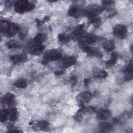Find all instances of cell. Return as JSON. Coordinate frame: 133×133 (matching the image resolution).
Masks as SVG:
<instances>
[{
    "mask_svg": "<svg viewBox=\"0 0 133 133\" xmlns=\"http://www.w3.org/2000/svg\"><path fill=\"white\" fill-rule=\"evenodd\" d=\"M0 28L1 32L4 33L8 38L14 36L20 30V28L17 25L6 21H1Z\"/></svg>",
    "mask_w": 133,
    "mask_h": 133,
    "instance_id": "cell-1",
    "label": "cell"
},
{
    "mask_svg": "<svg viewBox=\"0 0 133 133\" xmlns=\"http://www.w3.org/2000/svg\"><path fill=\"white\" fill-rule=\"evenodd\" d=\"M34 8V4L27 1H18L15 5V9L17 12L22 14L32 10Z\"/></svg>",
    "mask_w": 133,
    "mask_h": 133,
    "instance_id": "cell-2",
    "label": "cell"
},
{
    "mask_svg": "<svg viewBox=\"0 0 133 133\" xmlns=\"http://www.w3.org/2000/svg\"><path fill=\"white\" fill-rule=\"evenodd\" d=\"M97 40V36L94 34H90L86 36H84L79 40V47L84 51L85 52L86 50L89 47L88 45L92 44L96 42Z\"/></svg>",
    "mask_w": 133,
    "mask_h": 133,
    "instance_id": "cell-3",
    "label": "cell"
},
{
    "mask_svg": "<svg viewBox=\"0 0 133 133\" xmlns=\"http://www.w3.org/2000/svg\"><path fill=\"white\" fill-rule=\"evenodd\" d=\"M62 57L61 52L58 49H50L46 51L43 56L44 62L58 60Z\"/></svg>",
    "mask_w": 133,
    "mask_h": 133,
    "instance_id": "cell-4",
    "label": "cell"
},
{
    "mask_svg": "<svg viewBox=\"0 0 133 133\" xmlns=\"http://www.w3.org/2000/svg\"><path fill=\"white\" fill-rule=\"evenodd\" d=\"M26 49L30 54L34 55H38L41 54L44 49V46L41 44H36L33 41L28 43Z\"/></svg>",
    "mask_w": 133,
    "mask_h": 133,
    "instance_id": "cell-5",
    "label": "cell"
},
{
    "mask_svg": "<svg viewBox=\"0 0 133 133\" xmlns=\"http://www.w3.org/2000/svg\"><path fill=\"white\" fill-rule=\"evenodd\" d=\"M102 11V8L101 6L97 5H93L89 6L84 10V14L88 17H92L98 16Z\"/></svg>",
    "mask_w": 133,
    "mask_h": 133,
    "instance_id": "cell-6",
    "label": "cell"
},
{
    "mask_svg": "<svg viewBox=\"0 0 133 133\" xmlns=\"http://www.w3.org/2000/svg\"><path fill=\"white\" fill-rule=\"evenodd\" d=\"M127 30L126 26L123 24L116 25L113 30L114 35L120 38H124L126 36Z\"/></svg>",
    "mask_w": 133,
    "mask_h": 133,
    "instance_id": "cell-7",
    "label": "cell"
},
{
    "mask_svg": "<svg viewBox=\"0 0 133 133\" xmlns=\"http://www.w3.org/2000/svg\"><path fill=\"white\" fill-rule=\"evenodd\" d=\"M84 24H79L72 32L71 37L74 40H80L84 37L85 33V31L84 30Z\"/></svg>",
    "mask_w": 133,
    "mask_h": 133,
    "instance_id": "cell-8",
    "label": "cell"
},
{
    "mask_svg": "<svg viewBox=\"0 0 133 133\" xmlns=\"http://www.w3.org/2000/svg\"><path fill=\"white\" fill-rule=\"evenodd\" d=\"M82 13V10L79 6L76 5H72L68 11V14L70 16L74 18H78Z\"/></svg>",
    "mask_w": 133,
    "mask_h": 133,
    "instance_id": "cell-9",
    "label": "cell"
},
{
    "mask_svg": "<svg viewBox=\"0 0 133 133\" xmlns=\"http://www.w3.org/2000/svg\"><path fill=\"white\" fill-rule=\"evenodd\" d=\"M27 56L24 54H21L18 55H13L10 57L11 61L14 64H19L25 62L27 60Z\"/></svg>",
    "mask_w": 133,
    "mask_h": 133,
    "instance_id": "cell-10",
    "label": "cell"
},
{
    "mask_svg": "<svg viewBox=\"0 0 133 133\" xmlns=\"http://www.w3.org/2000/svg\"><path fill=\"white\" fill-rule=\"evenodd\" d=\"M111 112L108 109H101L99 110L97 113V117L101 120H105L109 119L111 116Z\"/></svg>",
    "mask_w": 133,
    "mask_h": 133,
    "instance_id": "cell-11",
    "label": "cell"
},
{
    "mask_svg": "<svg viewBox=\"0 0 133 133\" xmlns=\"http://www.w3.org/2000/svg\"><path fill=\"white\" fill-rule=\"evenodd\" d=\"M132 72H133V65L132 61L131 60L125 70L126 75L125 76V79L126 81H130L132 78Z\"/></svg>",
    "mask_w": 133,
    "mask_h": 133,
    "instance_id": "cell-12",
    "label": "cell"
},
{
    "mask_svg": "<svg viewBox=\"0 0 133 133\" xmlns=\"http://www.w3.org/2000/svg\"><path fill=\"white\" fill-rule=\"evenodd\" d=\"M92 98L91 94L87 91L83 92L78 95V99L82 103H87Z\"/></svg>",
    "mask_w": 133,
    "mask_h": 133,
    "instance_id": "cell-13",
    "label": "cell"
},
{
    "mask_svg": "<svg viewBox=\"0 0 133 133\" xmlns=\"http://www.w3.org/2000/svg\"><path fill=\"white\" fill-rule=\"evenodd\" d=\"M85 52L87 54L88 56H94L97 57H102V55L100 51L97 48H93L88 47L87 50H86Z\"/></svg>",
    "mask_w": 133,
    "mask_h": 133,
    "instance_id": "cell-14",
    "label": "cell"
},
{
    "mask_svg": "<svg viewBox=\"0 0 133 133\" xmlns=\"http://www.w3.org/2000/svg\"><path fill=\"white\" fill-rule=\"evenodd\" d=\"M76 62V59L74 57H69L64 58L62 61V66L64 68H69L74 64Z\"/></svg>",
    "mask_w": 133,
    "mask_h": 133,
    "instance_id": "cell-15",
    "label": "cell"
},
{
    "mask_svg": "<svg viewBox=\"0 0 133 133\" xmlns=\"http://www.w3.org/2000/svg\"><path fill=\"white\" fill-rule=\"evenodd\" d=\"M3 101L4 103L8 105H12L15 101V96L14 94L8 92L4 97Z\"/></svg>",
    "mask_w": 133,
    "mask_h": 133,
    "instance_id": "cell-16",
    "label": "cell"
},
{
    "mask_svg": "<svg viewBox=\"0 0 133 133\" xmlns=\"http://www.w3.org/2000/svg\"><path fill=\"white\" fill-rule=\"evenodd\" d=\"M58 40L62 44H65L71 40V37L65 33H60L58 35Z\"/></svg>",
    "mask_w": 133,
    "mask_h": 133,
    "instance_id": "cell-17",
    "label": "cell"
},
{
    "mask_svg": "<svg viewBox=\"0 0 133 133\" xmlns=\"http://www.w3.org/2000/svg\"><path fill=\"white\" fill-rule=\"evenodd\" d=\"M47 35L43 33H39L37 34L35 36L33 39V41L36 44H41L43 42H45L47 40Z\"/></svg>",
    "mask_w": 133,
    "mask_h": 133,
    "instance_id": "cell-18",
    "label": "cell"
},
{
    "mask_svg": "<svg viewBox=\"0 0 133 133\" xmlns=\"http://www.w3.org/2000/svg\"><path fill=\"white\" fill-rule=\"evenodd\" d=\"M99 129L101 132H108L111 131L113 127L112 125L108 123H102L99 124Z\"/></svg>",
    "mask_w": 133,
    "mask_h": 133,
    "instance_id": "cell-19",
    "label": "cell"
},
{
    "mask_svg": "<svg viewBox=\"0 0 133 133\" xmlns=\"http://www.w3.org/2000/svg\"><path fill=\"white\" fill-rule=\"evenodd\" d=\"M117 54L116 52H113L112 54L110 59L108 61H107L106 62V64H105L106 67L108 68L112 66L114 64H115L117 61Z\"/></svg>",
    "mask_w": 133,
    "mask_h": 133,
    "instance_id": "cell-20",
    "label": "cell"
},
{
    "mask_svg": "<svg viewBox=\"0 0 133 133\" xmlns=\"http://www.w3.org/2000/svg\"><path fill=\"white\" fill-rule=\"evenodd\" d=\"M102 46L103 48L108 51L113 50L115 47V45L113 42L111 41H107L103 42Z\"/></svg>",
    "mask_w": 133,
    "mask_h": 133,
    "instance_id": "cell-21",
    "label": "cell"
},
{
    "mask_svg": "<svg viewBox=\"0 0 133 133\" xmlns=\"http://www.w3.org/2000/svg\"><path fill=\"white\" fill-rule=\"evenodd\" d=\"M21 44L17 41L12 40L7 43V46L9 49H15L21 47Z\"/></svg>",
    "mask_w": 133,
    "mask_h": 133,
    "instance_id": "cell-22",
    "label": "cell"
},
{
    "mask_svg": "<svg viewBox=\"0 0 133 133\" xmlns=\"http://www.w3.org/2000/svg\"><path fill=\"white\" fill-rule=\"evenodd\" d=\"M18 111L16 109L14 108L8 112V117L11 121H15L18 118Z\"/></svg>",
    "mask_w": 133,
    "mask_h": 133,
    "instance_id": "cell-23",
    "label": "cell"
},
{
    "mask_svg": "<svg viewBox=\"0 0 133 133\" xmlns=\"http://www.w3.org/2000/svg\"><path fill=\"white\" fill-rule=\"evenodd\" d=\"M14 85L16 87H17L18 88H24L27 86L26 81L22 78H20V79L17 80L14 83Z\"/></svg>",
    "mask_w": 133,
    "mask_h": 133,
    "instance_id": "cell-24",
    "label": "cell"
},
{
    "mask_svg": "<svg viewBox=\"0 0 133 133\" xmlns=\"http://www.w3.org/2000/svg\"><path fill=\"white\" fill-rule=\"evenodd\" d=\"M8 112L7 109H2L0 111V120L1 122L4 123L8 118Z\"/></svg>",
    "mask_w": 133,
    "mask_h": 133,
    "instance_id": "cell-25",
    "label": "cell"
},
{
    "mask_svg": "<svg viewBox=\"0 0 133 133\" xmlns=\"http://www.w3.org/2000/svg\"><path fill=\"white\" fill-rule=\"evenodd\" d=\"M37 127L42 130H46L49 128V124L47 121H41L37 124Z\"/></svg>",
    "mask_w": 133,
    "mask_h": 133,
    "instance_id": "cell-26",
    "label": "cell"
},
{
    "mask_svg": "<svg viewBox=\"0 0 133 133\" xmlns=\"http://www.w3.org/2000/svg\"><path fill=\"white\" fill-rule=\"evenodd\" d=\"M94 75L97 78H104L108 76V73L104 70H99L98 71L95 72Z\"/></svg>",
    "mask_w": 133,
    "mask_h": 133,
    "instance_id": "cell-27",
    "label": "cell"
},
{
    "mask_svg": "<svg viewBox=\"0 0 133 133\" xmlns=\"http://www.w3.org/2000/svg\"><path fill=\"white\" fill-rule=\"evenodd\" d=\"M101 21V19L98 16H94L90 18L89 23L90 24H94L95 25H99L100 22Z\"/></svg>",
    "mask_w": 133,
    "mask_h": 133,
    "instance_id": "cell-28",
    "label": "cell"
},
{
    "mask_svg": "<svg viewBox=\"0 0 133 133\" xmlns=\"http://www.w3.org/2000/svg\"><path fill=\"white\" fill-rule=\"evenodd\" d=\"M114 3V1H103V4L105 7H109V6H111L112 4H113Z\"/></svg>",
    "mask_w": 133,
    "mask_h": 133,
    "instance_id": "cell-29",
    "label": "cell"
},
{
    "mask_svg": "<svg viewBox=\"0 0 133 133\" xmlns=\"http://www.w3.org/2000/svg\"><path fill=\"white\" fill-rule=\"evenodd\" d=\"M63 73H64V71H63V70H58V71H56L55 72V74L56 76H60V75H62Z\"/></svg>",
    "mask_w": 133,
    "mask_h": 133,
    "instance_id": "cell-30",
    "label": "cell"
},
{
    "mask_svg": "<svg viewBox=\"0 0 133 133\" xmlns=\"http://www.w3.org/2000/svg\"><path fill=\"white\" fill-rule=\"evenodd\" d=\"M70 79H71V80L72 81V82H73V83L74 84V85L77 82V77H76V76H75V75L72 76L71 77Z\"/></svg>",
    "mask_w": 133,
    "mask_h": 133,
    "instance_id": "cell-31",
    "label": "cell"
},
{
    "mask_svg": "<svg viewBox=\"0 0 133 133\" xmlns=\"http://www.w3.org/2000/svg\"><path fill=\"white\" fill-rule=\"evenodd\" d=\"M49 19H50V18H49V17H48V16H46V17H45L44 18V19H43L42 21H43V23H44V22H47V21H49Z\"/></svg>",
    "mask_w": 133,
    "mask_h": 133,
    "instance_id": "cell-32",
    "label": "cell"
},
{
    "mask_svg": "<svg viewBox=\"0 0 133 133\" xmlns=\"http://www.w3.org/2000/svg\"><path fill=\"white\" fill-rule=\"evenodd\" d=\"M89 82V80L88 78H86L85 80H84V84L86 86H87L88 83Z\"/></svg>",
    "mask_w": 133,
    "mask_h": 133,
    "instance_id": "cell-33",
    "label": "cell"
},
{
    "mask_svg": "<svg viewBox=\"0 0 133 133\" xmlns=\"http://www.w3.org/2000/svg\"><path fill=\"white\" fill-rule=\"evenodd\" d=\"M9 132H20V131H19V130H14V129H12V130H9L8 131Z\"/></svg>",
    "mask_w": 133,
    "mask_h": 133,
    "instance_id": "cell-34",
    "label": "cell"
}]
</instances>
